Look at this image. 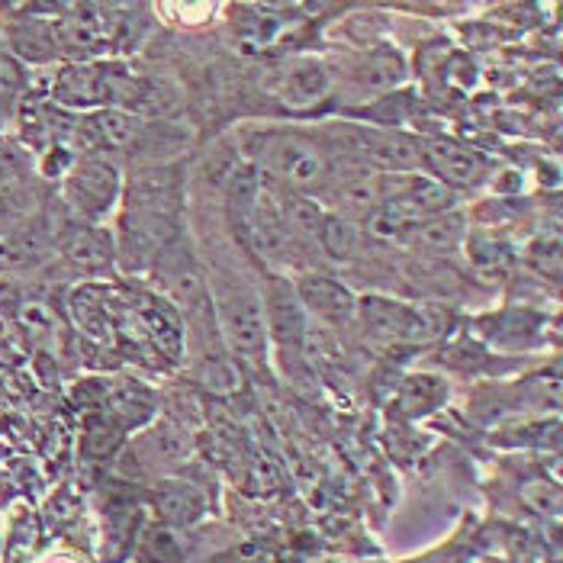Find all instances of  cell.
Returning a JSON list of instances; mask_svg holds the SVG:
<instances>
[{
	"mask_svg": "<svg viewBox=\"0 0 563 563\" xmlns=\"http://www.w3.org/2000/svg\"><path fill=\"white\" fill-rule=\"evenodd\" d=\"M261 177L277 180L287 194H312L332 184L329 152L300 132H267L261 135V155L255 158Z\"/></svg>",
	"mask_w": 563,
	"mask_h": 563,
	"instance_id": "cell-1",
	"label": "cell"
},
{
	"mask_svg": "<svg viewBox=\"0 0 563 563\" xmlns=\"http://www.w3.org/2000/svg\"><path fill=\"white\" fill-rule=\"evenodd\" d=\"M55 36L62 55L71 62H93L97 55L117 48L126 36V23L117 16V7L75 3L55 7Z\"/></svg>",
	"mask_w": 563,
	"mask_h": 563,
	"instance_id": "cell-2",
	"label": "cell"
},
{
	"mask_svg": "<svg viewBox=\"0 0 563 563\" xmlns=\"http://www.w3.org/2000/svg\"><path fill=\"white\" fill-rule=\"evenodd\" d=\"M371 335L384 342H426L444 332L448 319L432 306H406L384 297H367L357 306Z\"/></svg>",
	"mask_w": 563,
	"mask_h": 563,
	"instance_id": "cell-3",
	"label": "cell"
},
{
	"mask_svg": "<svg viewBox=\"0 0 563 563\" xmlns=\"http://www.w3.org/2000/svg\"><path fill=\"white\" fill-rule=\"evenodd\" d=\"M117 197H120V172L103 155L78 158L71 172L65 174V200L78 217H107Z\"/></svg>",
	"mask_w": 563,
	"mask_h": 563,
	"instance_id": "cell-4",
	"label": "cell"
},
{
	"mask_svg": "<svg viewBox=\"0 0 563 563\" xmlns=\"http://www.w3.org/2000/svg\"><path fill=\"white\" fill-rule=\"evenodd\" d=\"M219 325L222 335L232 347V354H239L249 364H258L264 357V345H267V322L255 294L249 290H229L219 300Z\"/></svg>",
	"mask_w": 563,
	"mask_h": 563,
	"instance_id": "cell-5",
	"label": "cell"
},
{
	"mask_svg": "<svg viewBox=\"0 0 563 563\" xmlns=\"http://www.w3.org/2000/svg\"><path fill=\"white\" fill-rule=\"evenodd\" d=\"M40 13L43 7H20V16L7 20L0 30V40L7 45L3 52H10L20 65H48L62 58L55 23Z\"/></svg>",
	"mask_w": 563,
	"mask_h": 563,
	"instance_id": "cell-6",
	"label": "cell"
},
{
	"mask_svg": "<svg viewBox=\"0 0 563 563\" xmlns=\"http://www.w3.org/2000/svg\"><path fill=\"white\" fill-rule=\"evenodd\" d=\"M177 232V219L172 213H139L126 210L123 219V235H120V255L130 267H145L158 261Z\"/></svg>",
	"mask_w": 563,
	"mask_h": 563,
	"instance_id": "cell-7",
	"label": "cell"
},
{
	"mask_svg": "<svg viewBox=\"0 0 563 563\" xmlns=\"http://www.w3.org/2000/svg\"><path fill=\"white\" fill-rule=\"evenodd\" d=\"M422 165L444 187H474L486 174V158L477 148L454 142V139H432L422 145Z\"/></svg>",
	"mask_w": 563,
	"mask_h": 563,
	"instance_id": "cell-8",
	"label": "cell"
},
{
	"mask_svg": "<svg viewBox=\"0 0 563 563\" xmlns=\"http://www.w3.org/2000/svg\"><path fill=\"white\" fill-rule=\"evenodd\" d=\"M52 103L62 110H103V71L100 62H68L52 81Z\"/></svg>",
	"mask_w": 563,
	"mask_h": 563,
	"instance_id": "cell-9",
	"label": "cell"
},
{
	"mask_svg": "<svg viewBox=\"0 0 563 563\" xmlns=\"http://www.w3.org/2000/svg\"><path fill=\"white\" fill-rule=\"evenodd\" d=\"M130 210L139 213H172L180 197V172L172 165H148L130 177Z\"/></svg>",
	"mask_w": 563,
	"mask_h": 563,
	"instance_id": "cell-10",
	"label": "cell"
},
{
	"mask_svg": "<svg viewBox=\"0 0 563 563\" xmlns=\"http://www.w3.org/2000/svg\"><path fill=\"white\" fill-rule=\"evenodd\" d=\"M361 148H364L367 162L384 174H406L416 165H422V142H416L412 135H402V132H364Z\"/></svg>",
	"mask_w": 563,
	"mask_h": 563,
	"instance_id": "cell-11",
	"label": "cell"
},
{
	"mask_svg": "<svg viewBox=\"0 0 563 563\" xmlns=\"http://www.w3.org/2000/svg\"><path fill=\"white\" fill-rule=\"evenodd\" d=\"M297 294H300V303L309 306L316 316H322L329 322H347L357 312V303H354L351 290H347L345 284L332 280V277L309 274V277L300 280Z\"/></svg>",
	"mask_w": 563,
	"mask_h": 563,
	"instance_id": "cell-12",
	"label": "cell"
},
{
	"mask_svg": "<svg viewBox=\"0 0 563 563\" xmlns=\"http://www.w3.org/2000/svg\"><path fill=\"white\" fill-rule=\"evenodd\" d=\"M332 90V81H329V71L319 65V62H294L284 75H280V85H277V93L284 103L290 107H312L319 100H325Z\"/></svg>",
	"mask_w": 563,
	"mask_h": 563,
	"instance_id": "cell-13",
	"label": "cell"
},
{
	"mask_svg": "<svg viewBox=\"0 0 563 563\" xmlns=\"http://www.w3.org/2000/svg\"><path fill=\"white\" fill-rule=\"evenodd\" d=\"M90 126L97 135L100 152H132L142 145L145 135V120L130 110H97L90 113Z\"/></svg>",
	"mask_w": 563,
	"mask_h": 563,
	"instance_id": "cell-14",
	"label": "cell"
},
{
	"mask_svg": "<svg viewBox=\"0 0 563 563\" xmlns=\"http://www.w3.org/2000/svg\"><path fill=\"white\" fill-rule=\"evenodd\" d=\"M113 242L103 229H75L62 242V255L81 271H100L113 261Z\"/></svg>",
	"mask_w": 563,
	"mask_h": 563,
	"instance_id": "cell-15",
	"label": "cell"
},
{
	"mask_svg": "<svg viewBox=\"0 0 563 563\" xmlns=\"http://www.w3.org/2000/svg\"><path fill=\"white\" fill-rule=\"evenodd\" d=\"M203 493L190 483H165L155 493V509L174 525H194L203 516Z\"/></svg>",
	"mask_w": 563,
	"mask_h": 563,
	"instance_id": "cell-16",
	"label": "cell"
},
{
	"mask_svg": "<svg viewBox=\"0 0 563 563\" xmlns=\"http://www.w3.org/2000/svg\"><path fill=\"white\" fill-rule=\"evenodd\" d=\"M409 239L419 249H426V252L448 255V252L461 249V242H464V219L454 217V213H441V217L426 219V222L412 225Z\"/></svg>",
	"mask_w": 563,
	"mask_h": 563,
	"instance_id": "cell-17",
	"label": "cell"
},
{
	"mask_svg": "<svg viewBox=\"0 0 563 563\" xmlns=\"http://www.w3.org/2000/svg\"><path fill=\"white\" fill-rule=\"evenodd\" d=\"M277 213H280L284 229L290 232V239H316L319 222L325 217V210L312 197H306V194H287V190H284V197L277 203Z\"/></svg>",
	"mask_w": 563,
	"mask_h": 563,
	"instance_id": "cell-18",
	"label": "cell"
},
{
	"mask_svg": "<svg viewBox=\"0 0 563 563\" xmlns=\"http://www.w3.org/2000/svg\"><path fill=\"white\" fill-rule=\"evenodd\" d=\"M316 242L322 245V252L329 258L347 261L357 249V229L351 225V219L342 213H325L319 222V232H316Z\"/></svg>",
	"mask_w": 563,
	"mask_h": 563,
	"instance_id": "cell-19",
	"label": "cell"
},
{
	"mask_svg": "<svg viewBox=\"0 0 563 563\" xmlns=\"http://www.w3.org/2000/svg\"><path fill=\"white\" fill-rule=\"evenodd\" d=\"M357 87H367L371 93H384V90H393V87L402 81V62H399V55L390 52V48H384V52H374L367 62H364V68L357 71Z\"/></svg>",
	"mask_w": 563,
	"mask_h": 563,
	"instance_id": "cell-20",
	"label": "cell"
},
{
	"mask_svg": "<svg viewBox=\"0 0 563 563\" xmlns=\"http://www.w3.org/2000/svg\"><path fill=\"white\" fill-rule=\"evenodd\" d=\"M271 319H267V329L284 342V345H300L303 339V309L297 306L294 297H284V294H274L271 297Z\"/></svg>",
	"mask_w": 563,
	"mask_h": 563,
	"instance_id": "cell-21",
	"label": "cell"
},
{
	"mask_svg": "<svg viewBox=\"0 0 563 563\" xmlns=\"http://www.w3.org/2000/svg\"><path fill=\"white\" fill-rule=\"evenodd\" d=\"M471 261L477 267L479 277L486 280H503L512 267V252L509 245L496 242V239H471Z\"/></svg>",
	"mask_w": 563,
	"mask_h": 563,
	"instance_id": "cell-22",
	"label": "cell"
},
{
	"mask_svg": "<svg viewBox=\"0 0 563 563\" xmlns=\"http://www.w3.org/2000/svg\"><path fill=\"white\" fill-rule=\"evenodd\" d=\"M33 213V194H30V180L10 190H0V239H7L10 232H16Z\"/></svg>",
	"mask_w": 563,
	"mask_h": 563,
	"instance_id": "cell-23",
	"label": "cell"
},
{
	"mask_svg": "<svg viewBox=\"0 0 563 563\" xmlns=\"http://www.w3.org/2000/svg\"><path fill=\"white\" fill-rule=\"evenodd\" d=\"M148 451L155 457H162V464H180L190 454V438L184 429H177L174 422H162L158 429H152V434L145 438Z\"/></svg>",
	"mask_w": 563,
	"mask_h": 563,
	"instance_id": "cell-24",
	"label": "cell"
},
{
	"mask_svg": "<svg viewBox=\"0 0 563 563\" xmlns=\"http://www.w3.org/2000/svg\"><path fill=\"white\" fill-rule=\"evenodd\" d=\"M26 93V68L0 48V113H13Z\"/></svg>",
	"mask_w": 563,
	"mask_h": 563,
	"instance_id": "cell-25",
	"label": "cell"
},
{
	"mask_svg": "<svg viewBox=\"0 0 563 563\" xmlns=\"http://www.w3.org/2000/svg\"><path fill=\"white\" fill-rule=\"evenodd\" d=\"M30 172H33L30 155L20 145H13V142H0V190L26 184Z\"/></svg>",
	"mask_w": 563,
	"mask_h": 563,
	"instance_id": "cell-26",
	"label": "cell"
},
{
	"mask_svg": "<svg viewBox=\"0 0 563 563\" xmlns=\"http://www.w3.org/2000/svg\"><path fill=\"white\" fill-rule=\"evenodd\" d=\"M145 325L152 329V339L158 342V347L177 361V354H180V325L174 322V316L168 309H145Z\"/></svg>",
	"mask_w": 563,
	"mask_h": 563,
	"instance_id": "cell-27",
	"label": "cell"
},
{
	"mask_svg": "<svg viewBox=\"0 0 563 563\" xmlns=\"http://www.w3.org/2000/svg\"><path fill=\"white\" fill-rule=\"evenodd\" d=\"M113 412L123 419V422H142L152 409H148V393L135 390V387H123V390L113 396Z\"/></svg>",
	"mask_w": 563,
	"mask_h": 563,
	"instance_id": "cell-28",
	"label": "cell"
},
{
	"mask_svg": "<svg viewBox=\"0 0 563 563\" xmlns=\"http://www.w3.org/2000/svg\"><path fill=\"white\" fill-rule=\"evenodd\" d=\"M3 123H7V113H0V130H3Z\"/></svg>",
	"mask_w": 563,
	"mask_h": 563,
	"instance_id": "cell-29",
	"label": "cell"
}]
</instances>
